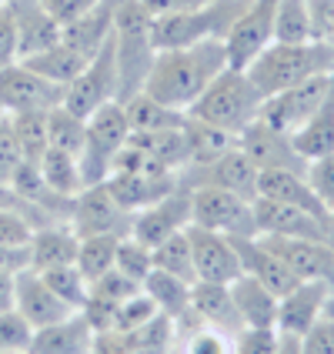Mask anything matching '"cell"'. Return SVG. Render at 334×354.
Wrapping results in <instances>:
<instances>
[{
  "instance_id": "cell-1",
  "label": "cell",
  "mask_w": 334,
  "mask_h": 354,
  "mask_svg": "<svg viewBox=\"0 0 334 354\" xmlns=\"http://www.w3.org/2000/svg\"><path fill=\"white\" fill-rule=\"evenodd\" d=\"M224 67H228L224 40H201V44H187V47L158 50L151 74L144 80V94L187 114V107L211 87V80Z\"/></svg>"
},
{
  "instance_id": "cell-2",
  "label": "cell",
  "mask_w": 334,
  "mask_h": 354,
  "mask_svg": "<svg viewBox=\"0 0 334 354\" xmlns=\"http://www.w3.org/2000/svg\"><path fill=\"white\" fill-rule=\"evenodd\" d=\"M248 77L254 80L261 97L281 94L301 80L315 74H331L334 71V47L324 40H308V44H281L271 40L248 67Z\"/></svg>"
},
{
  "instance_id": "cell-3",
  "label": "cell",
  "mask_w": 334,
  "mask_h": 354,
  "mask_svg": "<svg viewBox=\"0 0 334 354\" xmlns=\"http://www.w3.org/2000/svg\"><path fill=\"white\" fill-rule=\"evenodd\" d=\"M114 57H118V100L124 104L144 91L158 44L151 34V10L140 0H120L114 17Z\"/></svg>"
},
{
  "instance_id": "cell-4",
  "label": "cell",
  "mask_w": 334,
  "mask_h": 354,
  "mask_svg": "<svg viewBox=\"0 0 334 354\" xmlns=\"http://www.w3.org/2000/svg\"><path fill=\"white\" fill-rule=\"evenodd\" d=\"M261 104H264V97L254 87V80L248 77V71L224 67L211 80V87L187 107V114L237 138L248 124H254L261 118Z\"/></svg>"
},
{
  "instance_id": "cell-5",
  "label": "cell",
  "mask_w": 334,
  "mask_h": 354,
  "mask_svg": "<svg viewBox=\"0 0 334 354\" xmlns=\"http://www.w3.org/2000/svg\"><path fill=\"white\" fill-rule=\"evenodd\" d=\"M127 140H131V120H127V111H124L120 100L104 104L87 118V140H84V151H80L84 187L107 180L111 164Z\"/></svg>"
},
{
  "instance_id": "cell-6",
  "label": "cell",
  "mask_w": 334,
  "mask_h": 354,
  "mask_svg": "<svg viewBox=\"0 0 334 354\" xmlns=\"http://www.w3.org/2000/svg\"><path fill=\"white\" fill-rule=\"evenodd\" d=\"M254 201L231 194V191H217V187H194L191 191V224L221 231L228 237H254Z\"/></svg>"
},
{
  "instance_id": "cell-7",
  "label": "cell",
  "mask_w": 334,
  "mask_h": 354,
  "mask_svg": "<svg viewBox=\"0 0 334 354\" xmlns=\"http://www.w3.org/2000/svg\"><path fill=\"white\" fill-rule=\"evenodd\" d=\"M118 100V57H114V34L100 47L87 67L64 87V107L77 118H91L98 107Z\"/></svg>"
},
{
  "instance_id": "cell-8",
  "label": "cell",
  "mask_w": 334,
  "mask_h": 354,
  "mask_svg": "<svg viewBox=\"0 0 334 354\" xmlns=\"http://www.w3.org/2000/svg\"><path fill=\"white\" fill-rule=\"evenodd\" d=\"M67 224L74 227L77 237H94V234L127 237L131 234V224H134V214L127 207H120V201L111 194V187L100 180V184L80 187L74 194Z\"/></svg>"
},
{
  "instance_id": "cell-9",
  "label": "cell",
  "mask_w": 334,
  "mask_h": 354,
  "mask_svg": "<svg viewBox=\"0 0 334 354\" xmlns=\"http://www.w3.org/2000/svg\"><path fill=\"white\" fill-rule=\"evenodd\" d=\"M331 84H334V71L331 74H315V77L301 80V84L281 91V94L264 97V104H261V120L271 124L281 134H295V131H301L308 120L315 118V111L324 104Z\"/></svg>"
},
{
  "instance_id": "cell-10",
  "label": "cell",
  "mask_w": 334,
  "mask_h": 354,
  "mask_svg": "<svg viewBox=\"0 0 334 354\" xmlns=\"http://www.w3.org/2000/svg\"><path fill=\"white\" fill-rule=\"evenodd\" d=\"M180 187L194 191V187H217V191H231V194H241L248 201L257 197V164L241 147H231L224 151L221 158H214L211 164H201V167H184L180 171Z\"/></svg>"
},
{
  "instance_id": "cell-11",
  "label": "cell",
  "mask_w": 334,
  "mask_h": 354,
  "mask_svg": "<svg viewBox=\"0 0 334 354\" xmlns=\"http://www.w3.org/2000/svg\"><path fill=\"white\" fill-rule=\"evenodd\" d=\"M64 104V87L34 74L27 64H10L0 71V111L3 114H30L54 111Z\"/></svg>"
},
{
  "instance_id": "cell-12",
  "label": "cell",
  "mask_w": 334,
  "mask_h": 354,
  "mask_svg": "<svg viewBox=\"0 0 334 354\" xmlns=\"http://www.w3.org/2000/svg\"><path fill=\"white\" fill-rule=\"evenodd\" d=\"M237 147L257 164V171H295L308 174V158L295 147L291 134H281L257 118L237 134Z\"/></svg>"
},
{
  "instance_id": "cell-13",
  "label": "cell",
  "mask_w": 334,
  "mask_h": 354,
  "mask_svg": "<svg viewBox=\"0 0 334 354\" xmlns=\"http://www.w3.org/2000/svg\"><path fill=\"white\" fill-rule=\"evenodd\" d=\"M281 0H251L248 10L237 17L231 34L224 37V50H228V67H248L251 60L275 40V14Z\"/></svg>"
},
{
  "instance_id": "cell-14",
  "label": "cell",
  "mask_w": 334,
  "mask_h": 354,
  "mask_svg": "<svg viewBox=\"0 0 334 354\" xmlns=\"http://www.w3.org/2000/svg\"><path fill=\"white\" fill-rule=\"evenodd\" d=\"M187 237H191V251H194V271L197 281L207 284H234L241 271V257H237L234 237L221 234V231H207L187 224Z\"/></svg>"
},
{
  "instance_id": "cell-15",
  "label": "cell",
  "mask_w": 334,
  "mask_h": 354,
  "mask_svg": "<svg viewBox=\"0 0 334 354\" xmlns=\"http://www.w3.org/2000/svg\"><path fill=\"white\" fill-rule=\"evenodd\" d=\"M187 224H191V191L177 187L167 197L140 207L134 214V224H131V237L140 241V244H147V248H158L160 241H167L177 231H184Z\"/></svg>"
},
{
  "instance_id": "cell-16",
  "label": "cell",
  "mask_w": 334,
  "mask_h": 354,
  "mask_svg": "<svg viewBox=\"0 0 334 354\" xmlns=\"http://www.w3.org/2000/svg\"><path fill=\"white\" fill-rule=\"evenodd\" d=\"M328 297H331V288H328V284H321V281H297L295 288H291L288 295H281V301H277L275 331L295 335V337H301L304 331H311L317 321L324 317Z\"/></svg>"
},
{
  "instance_id": "cell-17",
  "label": "cell",
  "mask_w": 334,
  "mask_h": 354,
  "mask_svg": "<svg viewBox=\"0 0 334 354\" xmlns=\"http://www.w3.org/2000/svg\"><path fill=\"white\" fill-rule=\"evenodd\" d=\"M271 248H275L281 261L295 271L297 281H321L328 284L334 295V248L321 244V241H301V237H277V234H261Z\"/></svg>"
},
{
  "instance_id": "cell-18",
  "label": "cell",
  "mask_w": 334,
  "mask_h": 354,
  "mask_svg": "<svg viewBox=\"0 0 334 354\" xmlns=\"http://www.w3.org/2000/svg\"><path fill=\"white\" fill-rule=\"evenodd\" d=\"M14 308L27 317V324H30L34 331L47 328V324H57V321L74 315V311L50 291V284H47V281L40 277V271H34V268H27V271H20V274L14 277Z\"/></svg>"
},
{
  "instance_id": "cell-19",
  "label": "cell",
  "mask_w": 334,
  "mask_h": 354,
  "mask_svg": "<svg viewBox=\"0 0 334 354\" xmlns=\"http://www.w3.org/2000/svg\"><path fill=\"white\" fill-rule=\"evenodd\" d=\"M234 248H237V257H241V271L248 277H254V281H261L264 288H271L277 297L288 295L297 284L295 271L281 261V254L261 234L234 237Z\"/></svg>"
},
{
  "instance_id": "cell-20",
  "label": "cell",
  "mask_w": 334,
  "mask_h": 354,
  "mask_svg": "<svg viewBox=\"0 0 334 354\" xmlns=\"http://www.w3.org/2000/svg\"><path fill=\"white\" fill-rule=\"evenodd\" d=\"M7 7L17 27V60L40 54L60 40V24L44 10L40 0H10Z\"/></svg>"
},
{
  "instance_id": "cell-21",
  "label": "cell",
  "mask_w": 334,
  "mask_h": 354,
  "mask_svg": "<svg viewBox=\"0 0 334 354\" xmlns=\"http://www.w3.org/2000/svg\"><path fill=\"white\" fill-rule=\"evenodd\" d=\"M111 187V194L120 201V207H127L131 214H138L140 207L154 204L160 197H167L171 191L180 187L177 174H138V171H114L104 180Z\"/></svg>"
},
{
  "instance_id": "cell-22",
  "label": "cell",
  "mask_w": 334,
  "mask_h": 354,
  "mask_svg": "<svg viewBox=\"0 0 334 354\" xmlns=\"http://www.w3.org/2000/svg\"><path fill=\"white\" fill-rule=\"evenodd\" d=\"M231 301H234L244 331H275L277 301H281V297H277L271 288H264L254 277L241 274L234 284H231Z\"/></svg>"
},
{
  "instance_id": "cell-23",
  "label": "cell",
  "mask_w": 334,
  "mask_h": 354,
  "mask_svg": "<svg viewBox=\"0 0 334 354\" xmlns=\"http://www.w3.org/2000/svg\"><path fill=\"white\" fill-rule=\"evenodd\" d=\"M94 337H98V331L87 324V317L74 311L57 324L34 331L30 354H94Z\"/></svg>"
},
{
  "instance_id": "cell-24",
  "label": "cell",
  "mask_w": 334,
  "mask_h": 354,
  "mask_svg": "<svg viewBox=\"0 0 334 354\" xmlns=\"http://www.w3.org/2000/svg\"><path fill=\"white\" fill-rule=\"evenodd\" d=\"M191 321L211 324V328L231 331V335H241L244 324H241L234 301H231V284L194 281V284H191Z\"/></svg>"
},
{
  "instance_id": "cell-25",
  "label": "cell",
  "mask_w": 334,
  "mask_h": 354,
  "mask_svg": "<svg viewBox=\"0 0 334 354\" xmlns=\"http://www.w3.org/2000/svg\"><path fill=\"white\" fill-rule=\"evenodd\" d=\"M80 237L74 234V227L67 221H54L44 224L30 237V268L34 271H47V268H64L77 261Z\"/></svg>"
},
{
  "instance_id": "cell-26",
  "label": "cell",
  "mask_w": 334,
  "mask_h": 354,
  "mask_svg": "<svg viewBox=\"0 0 334 354\" xmlns=\"http://www.w3.org/2000/svg\"><path fill=\"white\" fill-rule=\"evenodd\" d=\"M257 197H268V201H277V204H291V207H304L311 214H331L321 204V197L311 191L308 177L295 174V171H261Z\"/></svg>"
},
{
  "instance_id": "cell-27",
  "label": "cell",
  "mask_w": 334,
  "mask_h": 354,
  "mask_svg": "<svg viewBox=\"0 0 334 354\" xmlns=\"http://www.w3.org/2000/svg\"><path fill=\"white\" fill-rule=\"evenodd\" d=\"M20 64H27L34 74L47 77L50 84L67 87V84H71V80H74L80 71L87 67V57H84L80 50H74L71 44L57 40L54 47H47V50H40V54H30V57H24Z\"/></svg>"
},
{
  "instance_id": "cell-28",
  "label": "cell",
  "mask_w": 334,
  "mask_h": 354,
  "mask_svg": "<svg viewBox=\"0 0 334 354\" xmlns=\"http://www.w3.org/2000/svg\"><path fill=\"white\" fill-rule=\"evenodd\" d=\"M144 291L151 295V301L158 304L160 315H167L174 324L191 321V284L180 281L174 274H164V271H151L144 281Z\"/></svg>"
},
{
  "instance_id": "cell-29",
  "label": "cell",
  "mask_w": 334,
  "mask_h": 354,
  "mask_svg": "<svg viewBox=\"0 0 334 354\" xmlns=\"http://www.w3.org/2000/svg\"><path fill=\"white\" fill-rule=\"evenodd\" d=\"M184 140H187V164L184 167H201V164H211L214 158H221L224 151H231L237 144L234 134L211 127L197 118H184Z\"/></svg>"
},
{
  "instance_id": "cell-30",
  "label": "cell",
  "mask_w": 334,
  "mask_h": 354,
  "mask_svg": "<svg viewBox=\"0 0 334 354\" xmlns=\"http://www.w3.org/2000/svg\"><path fill=\"white\" fill-rule=\"evenodd\" d=\"M124 111H127V120H131V134H154V131L180 127L184 118H187L184 111H174V107L160 104L144 91L124 100Z\"/></svg>"
},
{
  "instance_id": "cell-31",
  "label": "cell",
  "mask_w": 334,
  "mask_h": 354,
  "mask_svg": "<svg viewBox=\"0 0 334 354\" xmlns=\"http://www.w3.org/2000/svg\"><path fill=\"white\" fill-rule=\"evenodd\" d=\"M291 140H295V147L308 160L334 151V84H331V91H328V97H324V104L315 111V118L308 120L301 131H295Z\"/></svg>"
},
{
  "instance_id": "cell-32",
  "label": "cell",
  "mask_w": 334,
  "mask_h": 354,
  "mask_svg": "<svg viewBox=\"0 0 334 354\" xmlns=\"http://www.w3.org/2000/svg\"><path fill=\"white\" fill-rule=\"evenodd\" d=\"M174 354H237V335L211 328V324L184 321L177 324Z\"/></svg>"
},
{
  "instance_id": "cell-33",
  "label": "cell",
  "mask_w": 334,
  "mask_h": 354,
  "mask_svg": "<svg viewBox=\"0 0 334 354\" xmlns=\"http://www.w3.org/2000/svg\"><path fill=\"white\" fill-rule=\"evenodd\" d=\"M40 177L47 180L50 191H57L64 197H74L84 187V174H80V160L67 151H57V147H47L44 158H40Z\"/></svg>"
},
{
  "instance_id": "cell-34",
  "label": "cell",
  "mask_w": 334,
  "mask_h": 354,
  "mask_svg": "<svg viewBox=\"0 0 334 354\" xmlns=\"http://www.w3.org/2000/svg\"><path fill=\"white\" fill-rule=\"evenodd\" d=\"M154 251V268L164 271V274H174L187 284L197 281V271H194V251H191V237H187V227L171 234L167 241H160Z\"/></svg>"
},
{
  "instance_id": "cell-35",
  "label": "cell",
  "mask_w": 334,
  "mask_h": 354,
  "mask_svg": "<svg viewBox=\"0 0 334 354\" xmlns=\"http://www.w3.org/2000/svg\"><path fill=\"white\" fill-rule=\"evenodd\" d=\"M118 234H94V237H80L77 248V264L80 274L87 281H98L100 274H107L114 264H118Z\"/></svg>"
},
{
  "instance_id": "cell-36",
  "label": "cell",
  "mask_w": 334,
  "mask_h": 354,
  "mask_svg": "<svg viewBox=\"0 0 334 354\" xmlns=\"http://www.w3.org/2000/svg\"><path fill=\"white\" fill-rule=\"evenodd\" d=\"M47 140L50 147L57 151H67L80 160V151H84V140H87V118H77L74 111H67L64 104L54 107L47 114Z\"/></svg>"
},
{
  "instance_id": "cell-37",
  "label": "cell",
  "mask_w": 334,
  "mask_h": 354,
  "mask_svg": "<svg viewBox=\"0 0 334 354\" xmlns=\"http://www.w3.org/2000/svg\"><path fill=\"white\" fill-rule=\"evenodd\" d=\"M275 40H281V44H308V40H315V24H311L308 0H281L277 3Z\"/></svg>"
},
{
  "instance_id": "cell-38",
  "label": "cell",
  "mask_w": 334,
  "mask_h": 354,
  "mask_svg": "<svg viewBox=\"0 0 334 354\" xmlns=\"http://www.w3.org/2000/svg\"><path fill=\"white\" fill-rule=\"evenodd\" d=\"M50 114V111H47ZM47 114L44 111H30V114H7L10 127H14V138L20 144V154L27 164H40L44 151L50 147L47 140Z\"/></svg>"
},
{
  "instance_id": "cell-39",
  "label": "cell",
  "mask_w": 334,
  "mask_h": 354,
  "mask_svg": "<svg viewBox=\"0 0 334 354\" xmlns=\"http://www.w3.org/2000/svg\"><path fill=\"white\" fill-rule=\"evenodd\" d=\"M40 277L50 284V291L71 308V311H80L91 297V281L80 274L77 264H64V268H47L40 271Z\"/></svg>"
},
{
  "instance_id": "cell-40",
  "label": "cell",
  "mask_w": 334,
  "mask_h": 354,
  "mask_svg": "<svg viewBox=\"0 0 334 354\" xmlns=\"http://www.w3.org/2000/svg\"><path fill=\"white\" fill-rule=\"evenodd\" d=\"M118 268L124 277H131V281H138L140 288H144V281H147V274L154 271V251L147 248V244H140V241H134V237H120L118 244Z\"/></svg>"
},
{
  "instance_id": "cell-41",
  "label": "cell",
  "mask_w": 334,
  "mask_h": 354,
  "mask_svg": "<svg viewBox=\"0 0 334 354\" xmlns=\"http://www.w3.org/2000/svg\"><path fill=\"white\" fill-rule=\"evenodd\" d=\"M37 221L24 207H0V248H30Z\"/></svg>"
},
{
  "instance_id": "cell-42",
  "label": "cell",
  "mask_w": 334,
  "mask_h": 354,
  "mask_svg": "<svg viewBox=\"0 0 334 354\" xmlns=\"http://www.w3.org/2000/svg\"><path fill=\"white\" fill-rule=\"evenodd\" d=\"M34 341V328L27 324V317L17 308L0 311V354H24L30 351Z\"/></svg>"
},
{
  "instance_id": "cell-43",
  "label": "cell",
  "mask_w": 334,
  "mask_h": 354,
  "mask_svg": "<svg viewBox=\"0 0 334 354\" xmlns=\"http://www.w3.org/2000/svg\"><path fill=\"white\" fill-rule=\"evenodd\" d=\"M160 311L158 304L151 301L147 291H138L134 297H127L124 304H118V311H114V328L111 331H134V328H144L147 321H154Z\"/></svg>"
},
{
  "instance_id": "cell-44",
  "label": "cell",
  "mask_w": 334,
  "mask_h": 354,
  "mask_svg": "<svg viewBox=\"0 0 334 354\" xmlns=\"http://www.w3.org/2000/svg\"><path fill=\"white\" fill-rule=\"evenodd\" d=\"M138 291H144L138 281H131V277H124L118 268H111L107 274H100L98 281H91V295L100 297V301H107V304H124L127 297H134Z\"/></svg>"
},
{
  "instance_id": "cell-45",
  "label": "cell",
  "mask_w": 334,
  "mask_h": 354,
  "mask_svg": "<svg viewBox=\"0 0 334 354\" xmlns=\"http://www.w3.org/2000/svg\"><path fill=\"white\" fill-rule=\"evenodd\" d=\"M308 184H311V191L321 197V204L331 211L334 207V151L331 154H321V158L308 160Z\"/></svg>"
},
{
  "instance_id": "cell-46",
  "label": "cell",
  "mask_w": 334,
  "mask_h": 354,
  "mask_svg": "<svg viewBox=\"0 0 334 354\" xmlns=\"http://www.w3.org/2000/svg\"><path fill=\"white\" fill-rule=\"evenodd\" d=\"M20 164H24L20 144H17V138H14L10 120L3 118V124H0V184H10V180H14Z\"/></svg>"
},
{
  "instance_id": "cell-47",
  "label": "cell",
  "mask_w": 334,
  "mask_h": 354,
  "mask_svg": "<svg viewBox=\"0 0 334 354\" xmlns=\"http://www.w3.org/2000/svg\"><path fill=\"white\" fill-rule=\"evenodd\" d=\"M301 354H334V317H321L311 331L301 335Z\"/></svg>"
},
{
  "instance_id": "cell-48",
  "label": "cell",
  "mask_w": 334,
  "mask_h": 354,
  "mask_svg": "<svg viewBox=\"0 0 334 354\" xmlns=\"http://www.w3.org/2000/svg\"><path fill=\"white\" fill-rule=\"evenodd\" d=\"M40 3H44V10L57 20L60 27L74 24V20L84 17L87 10H94V7H98V0H40Z\"/></svg>"
},
{
  "instance_id": "cell-49",
  "label": "cell",
  "mask_w": 334,
  "mask_h": 354,
  "mask_svg": "<svg viewBox=\"0 0 334 354\" xmlns=\"http://www.w3.org/2000/svg\"><path fill=\"white\" fill-rule=\"evenodd\" d=\"M17 64V27L10 17V7H0V71Z\"/></svg>"
},
{
  "instance_id": "cell-50",
  "label": "cell",
  "mask_w": 334,
  "mask_h": 354,
  "mask_svg": "<svg viewBox=\"0 0 334 354\" xmlns=\"http://www.w3.org/2000/svg\"><path fill=\"white\" fill-rule=\"evenodd\" d=\"M30 268V248H0V271L20 274Z\"/></svg>"
},
{
  "instance_id": "cell-51",
  "label": "cell",
  "mask_w": 334,
  "mask_h": 354,
  "mask_svg": "<svg viewBox=\"0 0 334 354\" xmlns=\"http://www.w3.org/2000/svg\"><path fill=\"white\" fill-rule=\"evenodd\" d=\"M14 277L17 274L0 271V311H10L14 308Z\"/></svg>"
},
{
  "instance_id": "cell-52",
  "label": "cell",
  "mask_w": 334,
  "mask_h": 354,
  "mask_svg": "<svg viewBox=\"0 0 334 354\" xmlns=\"http://www.w3.org/2000/svg\"><path fill=\"white\" fill-rule=\"evenodd\" d=\"M271 354H301V337H295V335H281V331H277L275 351H271Z\"/></svg>"
},
{
  "instance_id": "cell-53",
  "label": "cell",
  "mask_w": 334,
  "mask_h": 354,
  "mask_svg": "<svg viewBox=\"0 0 334 354\" xmlns=\"http://www.w3.org/2000/svg\"><path fill=\"white\" fill-rule=\"evenodd\" d=\"M324 315H328V317H334V295L328 297V308H324Z\"/></svg>"
},
{
  "instance_id": "cell-54",
  "label": "cell",
  "mask_w": 334,
  "mask_h": 354,
  "mask_svg": "<svg viewBox=\"0 0 334 354\" xmlns=\"http://www.w3.org/2000/svg\"><path fill=\"white\" fill-rule=\"evenodd\" d=\"M7 3H10V0H0V7H7Z\"/></svg>"
},
{
  "instance_id": "cell-55",
  "label": "cell",
  "mask_w": 334,
  "mask_h": 354,
  "mask_svg": "<svg viewBox=\"0 0 334 354\" xmlns=\"http://www.w3.org/2000/svg\"><path fill=\"white\" fill-rule=\"evenodd\" d=\"M3 118H7V114H3V111H0V124H3Z\"/></svg>"
},
{
  "instance_id": "cell-56",
  "label": "cell",
  "mask_w": 334,
  "mask_h": 354,
  "mask_svg": "<svg viewBox=\"0 0 334 354\" xmlns=\"http://www.w3.org/2000/svg\"><path fill=\"white\" fill-rule=\"evenodd\" d=\"M331 221H334V207H331Z\"/></svg>"
},
{
  "instance_id": "cell-57",
  "label": "cell",
  "mask_w": 334,
  "mask_h": 354,
  "mask_svg": "<svg viewBox=\"0 0 334 354\" xmlns=\"http://www.w3.org/2000/svg\"><path fill=\"white\" fill-rule=\"evenodd\" d=\"M24 354H30V351H24Z\"/></svg>"
}]
</instances>
